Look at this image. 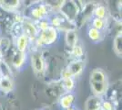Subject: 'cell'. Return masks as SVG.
I'll return each mask as SVG.
<instances>
[{"label":"cell","instance_id":"cell-7","mask_svg":"<svg viewBox=\"0 0 122 110\" xmlns=\"http://www.w3.org/2000/svg\"><path fill=\"white\" fill-rule=\"evenodd\" d=\"M48 7L50 6L48 4H37V5L32 6L30 8V19L34 22L39 21L44 18L48 17Z\"/></svg>","mask_w":122,"mask_h":110},{"label":"cell","instance_id":"cell-2","mask_svg":"<svg viewBox=\"0 0 122 110\" xmlns=\"http://www.w3.org/2000/svg\"><path fill=\"white\" fill-rule=\"evenodd\" d=\"M59 39V31L56 28L50 26L46 30L38 32L37 38L36 39V43L38 48L51 46L57 42Z\"/></svg>","mask_w":122,"mask_h":110},{"label":"cell","instance_id":"cell-23","mask_svg":"<svg viewBox=\"0 0 122 110\" xmlns=\"http://www.w3.org/2000/svg\"><path fill=\"white\" fill-rule=\"evenodd\" d=\"M64 110H78L76 107L75 106H72V107H69V108H67V109H64Z\"/></svg>","mask_w":122,"mask_h":110},{"label":"cell","instance_id":"cell-22","mask_svg":"<svg viewBox=\"0 0 122 110\" xmlns=\"http://www.w3.org/2000/svg\"><path fill=\"white\" fill-rule=\"evenodd\" d=\"M101 109L102 110H116L115 108V105L109 99H103L101 105Z\"/></svg>","mask_w":122,"mask_h":110},{"label":"cell","instance_id":"cell-17","mask_svg":"<svg viewBox=\"0 0 122 110\" xmlns=\"http://www.w3.org/2000/svg\"><path fill=\"white\" fill-rule=\"evenodd\" d=\"M113 50L114 52L116 53L117 57L121 58L122 55V35L121 30L117 32V34L115 36L114 40H113Z\"/></svg>","mask_w":122,"mask_h":110},{"label":"cell","instance_id":"cell-13","mask_svg":"<svg viewBox=\"0 0 122 110\" xmlns=\"http://www.w3.org/2000/svg\"><path fill=\"white\" fill-rule=\"evenodd\" d=\"M86 35L88 37L89 41L93 43H98L103 41V38H104V33L103 31L100 30H97L96 29L92 28V27H88L87 28V30H86Z\"/></svg>","mask_w":122,"mask_h":110},{"label":"cell","instance_id":"cell-1","mask_svg":"<svg viewBox=\"0 0 122 110\" xmlns=\"http://www.w3.org/2000/svg\"><path fill=\"white\" fill-rule=\"evenodd\" d=\"M89 85L93 95L103 97L107 94L109 81L107 73L101 68H95L89 74Z\"/></svg>","mask_w":122,"mask_h":110},{"label":"cell","instance_id":"cell-24","mask_svg":"<svg viewBox=\"0 0 122 110\" xmlns=\"http://www.w3.org/2000/svg\"><path fill=\"white\" fill-rule=\"evenodd\" d=\"M1 77H2V74H1V72H0V79H1Z\"/></svg>","mask_w":122,"mask_h":110},{"label":"cell","instance_id":"cell-14","mask_svg":"<svg viewBox=\"0 0 122 110\" xmlns=\"http://www.w3.org/2000/svg\"><path fill=\"white\" fill-rule=\"evenodd\" d=\"M60 86L61 90L64 91L63 93H73V91L75 90V87H76V79H61Z\"/></svg>","mask_w":122,"mask_h":110},{"label":"cell","instance_id":"cell-3","mask_svg":"<svg viewBox=\"0 0 122 110\" xmlns=\"http://www.w3.org/2000/svg\"><path fill=\"white\" fill-rule=\"evenodd\" d=\"M80 11L81 8L79 6V4H77V2L76 1L70 0V1H63L62 5L58 9V13L64 17L66 20L74 23Z\"/></svg>","mask_w":122,"mask_h":110},{"label":"cell","instance_id":"cell-10","mask_svg":"<svg viewBox=\"0 0 122 110\" xmlns=\"http://www.w3.org/2000/svg\"><path fill=\"white\" fill-rule=\"evenodd\" d=\"M76 100V95L74 93H64L59 96L58 104L62 110L67 109L69 107L74 106Z\"/></svg>","mask_w":122,"mask_h":110},{"label":"cell","instance_id":"cell-18","mask_svg":"<svg viewBox=\"0 0 122 110\" xmlns=\"http://www.w3.org/2000/svg\"><path fill=\"white\" fill-rule=\"evenodd\" d=\"M93 17H97V18H102V19H107V9L106 6L102 5V4L95 6L94 11H93Z\"/></svg>","mask_w":122,"mask_h":110},{"label":"cell","instance_id":"cell-9","mask_svg":"<svg viewBox=\"0 0 122 110\" xmlns=\"http://www.w3.org/2000/svg\"><path fill=\"white\" fill-rule=\"evenodd\" d=\"M27 60H28L27 52H18L17 51H15V52L13 53L11 57V63L16 70L21 71L26 65Z\"/></svg>","mask_w":122,"mask_h":110},{"label":"cell","instance_id":"cell-21","mask_svg":"<svg viewBox=\"0 0 122 110\" xmlns=\"http://www.w3.org/2000/svg\"><path fill=\"white\" fill-rule=\"evenodd\" d=\"M71 52L75 60H81V58L84 55V49L82 47V45L77 43L75 47L71 49Z\"/></svg>","mask_w":122,"mask_h":110},{"label":"cell","instance_id":"cell-8","mask_svg":"<svg viewBox=\"0 0 122 110\" xmlns=\"http://www.w3.org/2000/svg\"><path fill=\"white\" fill-rule=\"evenodd\" d=\"M22 29H23V33L29 38L30 41H36L39 31L36 29L34 21L31 20L30 18H28V19L24 18V20L22 22Z\"/></svg>","mask_w":122,"mask_h":110},{"label":"cell","instance_id":"cell-4","mask_svg":"<svg viewBox=\"0 0 122 110\" xmlns=\"http://www.w3.org/2000/svg\"><path fill=\"white\" fill-rule=\"evenodd\" d=\"M84 69H85V63L83 60H74L61 71V79H76L79 75H81Z\"/></svg>","mask_w":122,"mask_h":110},{"label":"cell","instance_id":"cell-19","mask_svg":"<svg viewBox=\"0 0 122 110\" xmlns=\"http://www.w3.org/2000/svg\"><path fill=\"white\" fill-rule=\"evenodd\" d=\"M14 87V84L12 82L10 77L7 76H2L0 79V89L3 92H11Z\"/></svg>","mask_w":122,"mask_h":110},{"label":"cell","instance_id":"cell-5","mask_svg":"<svg viewBox=\"0 0 122 110\" xmlns=\"http://www.w3.org/2000/svg\"><path fill=\"white\" fill-rule=\"evenodd\" d=\"M30 63L34 73L36 75H44L46 70V60L43 57L40 51H34L30 55Z\"/></svg>","mask_w":122,"mask_h":110},{"label":"cell","instance_id":"cell-20","mask_svg":"<svg viewBox=\"0 0 122 110\" xmlns=\"http://www.w3.org/2000/svg\"><path fill=\"white\" fill-rule=\"evenodd\" d=\"M90 27L96 29L97 30L104 31V29L107 27V19H102V18H97L93 17L90 20Z\"/></svg>","mask_w":122,"mask_h":110},{"label":"cell","instance_id":"cell-16","mask_svg":"<svg viewBox=\"0 0 122 110\" xmlns=\"http://www.w3.org/2000/svg\"><path fill=\"white\" fill-rule=\"evenodd\" d=\"M65 41H66V45L68 47H70L72 49L73 47H75L76 44L78 43V37L75 29H71L66 32L65 35Z\"/></svg>","mask_w":122,"mask_h":110},{"label":"cell","instance_id":"cell-11","mask_svg":"<svg viewBox=\"0 0 122 110\" xmlns=\"http://www.w3.org/2000/svg\"><path fill=\"white\" fill-rule=\"evenodd\" d=\"M30 43L29 38L22 33L15 38V51H17L18 52H27Z\"/></svg>","mask_w":122,"mask_h":110},{"label":"cell","instance_id":"cell-12","mask_svg":"<svg viewBox=\"0 0 122 110\" xmlns=\"http://www.w3.org/2000/svg\"><path fill=\"white\" fill-rule=\"evenodd\" d=\"M103 97L90 95L85 102V110H102L101 105Z\"/></svg>","mask_w":122,"mask_h":110},{"label":"cell","instance_id":"cell-15","mask_svg":"<svg viewBox=\"0 0 122 110\" xmlns=\"http://www.w3.org/2000/svg\"><path fill=\"white\" fill-rule=\"evenodd\" d=\"M21 1H0V6L7 12L16 11L21 6Z\"/></svg>","mask_w":122,"mask_h":110},{"label":"cell","instance_id":"cell-6","mask_svg":"<svg viewBox=\"0 0 122 110\" xmlns=\"http://www.w3.org/2000/svg\"><path fill=\"white\" fill-rule=\"evenodd\" d=\"M95 4L93 3H88L84 6V7L79 12L78 16L76 17V20L74 22L75 28L76 29H80L86 24L87 21H90L93 17V11L95 7Z\"/></svg>","mask_w":122,"mask_h":110}]
</instances>
